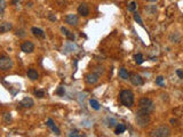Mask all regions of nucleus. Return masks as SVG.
<instances>
[{
	"mask_svg": "<svg viewBox=\"0 0 183 137\" xmlns=\"http://www.w3.org/2000/svg\"><path fill=\"white\" fill-rule=\"evenodd\" d=\"M129 79H131V81H132V83L134 86H142V85L144 83L143 78H142L140 74H132Z\"/></svg>",
	"mask_w": 183,
	"mask_h": 137,
	"instance_id": "obj_10",
	"label": "nucleus"
},
{
	"mask_svg": "<svg viewBox=\"0 0 183 137\" xmlns=\"http://www.w3.org/2000/svg\"><path fill=\"white\" fill-rule=\"evenodd\" d=\"M137 8V4L135 2V1H131L129 4H128L127 6V9H128V12H135Z\"/></svg>",
	"mask_w": 183,
	"mask_h": 137,
	"instance_id": "obj_23",
	"label": "nucleus"
},
{
	"mask_svg": "<svg viewBox=\"0 0 183 137\" xmlns=\"http://www.w3.org/2000/svg\"><path fill=\"white\" fill-rule=\"evenodd\" d=\"M47 127H49L50 129H52V132H54L55 135H57V136H59L61 135V130H59V128L55 125V122H54V120L53 119H48L47 120Z\"/></svg>",
	"mask_w": 183,
	"mask_h": 137,
	"instance_id": "obj_9",
	"label": "nucleus"
},
{
	"mask_svg": "<svg viewBox=\"0 0 183 137\" xmlns=\"http://www.w3.org/2000/svg\"><path fill=\"white\" fill-rule=\"evenodd\" d=\"M65 23H68L69 25H71V26H77L78 23H79V18L74 14H68L65 16Z\"/></svg>",
	"mask_w": 183,
	"mask_h": 137,
	"instance_id": "obj_6",
	"label": "nucleus"
},
{
	"mask_svg": "<svg viewBox=\"0 0 183 137\" xmlns=\"http://www.w3.org/2000/svg\"><path fill=\"white\" fill-rule=\"evenodd\" d=\"M89 105L92 106V109L96 110V111H99V110L101 109L100 103H99L96 100H94V98H91V100H89Z\"/></svg>",
	"mask_w": 183,
	"mask_h": 137,
	"instance_id": "obj_19",
	"label": "nucleus"
},
{
	"mask_svg": "<svg viewBox=\"0 0 183 137\" xmlns=\"http://www.w3.org/2000/svg\"><path fill=\"white\" fill-rule=\"evenodd\" d=\"M135 121H136L138 127H141V128L146 127L151 121L150 114L145 113V112H142V111H140V110H137L136 117H135Z\"/></svg>",
	"mask_w": 183,
	"mask_h": 137,
	"instance_id": "obj_3",
	"label": "nucleus"
},
{
	"mask_svg": "<svg viewBox=\"0 0 183 137\" xmlns=\"http://www.w3.org/2000/svg\"><path fill=\"white\" fill-rule=\"evenodd\" d=\"M156 85H159V86L164 87L165 83H164V77H161V76H159V77H157V79H156Z\"/></svg>",
	"mask_w": 183,
	"mask_h": 137,
	"instance_id": "obj_27",
	"label": "nucleus"
},
{
	"mask_svg": "<svg viewBox=\"0 0 183 137\" xmlns=\"http://www.w3.org/2000/svg\"><path fill=\"white\" fill-rule=\"evenodd\" d=\"M176 74L180 79H183V71L182 70H176Z\"/></svg>",
	"mask_w": 183,
	"mask_h": 137,
	"instance_id": "obj_31",
	"label": "nucleus"
},
{
	"mask_svg": "<svg viewBox=\"0 0 183 137\" xmlns=\"http://www.w3.org/2000/svg\"><path fill=\"white\" fill-rule=\"evenodd\" d=\"M170 128L168 126H159L158 128H156L155 130H152L150 132V136L155 137H167L170 135Z\"/></svg>",
	"mask_w": 183,
	"mask_h": 137,
	"instance_id": "obj_4",
	"label": "nucleus"
},
{
	"mask_svg": "<svg viewBox=\"0 0 183 137\" xmlns=\"http://www.w3.org/2000/svg\"><path fill=\"white\" fill-rule=\"evenodd\" d=\"M21 50H22L23 53L31 54L32 51L34 50V45L32 44L31 41H24L22 45H21Z\"/></svg>",
	"mask_w": 183,
	"mask_h": 137,
	"instance_id": "obj_7",
	"label": "nucleus"
},
{
	"mask_svg": "<svg viewBox=\"0 0 183 137\" xmlns=\"http://www.w3.org/2000/svg\"><path fill=\"white\" fill-rule=\"evenodd\" d=\"M119 77L124 79V80H128L131 78V74L128 73V71L125 68H119Z\"/></svg>",
	"mask_w": 183,
	"mask_h": 137,
	"instance_id": "obj_16",
	"label": "nucleus"
},
{
	"mask_svg": "<svg viewBox=\"0 0 183 137\" xmlns=\"http://www.w3.org/2000/svg\"><path fill=\"white\" fill-rule=\"evenodd\" d=\"M99 79H100V74L97 72L88 73L86 76V82L88 85H94V83H96V82L99 81Z\"/></svg>",
	"mask_w": 183,
	"mask_h": 137,
	"instance_id": "obj_8",
	"label": "nucleus"
},
{
	"mask_svg": "<svg viewBox=\"0 0 183 137\" xmlns=\"http://www.w3.org/2000/svg\"><path fill=\"white\" fill-rule=\"evenodd\" d=\"M119 100L126 107H132L134 104V94L129 89H124L119 93Z\"/></svg>",
	"mask_w": 183,
	"mask_h": 137,
	"instance_id": "obj_1",
	"label": "nucleus"
},
{
	"mask_svg": "<svg viewBox=\"0 0 183 137\" xmlns=\"http://www.w3.org/2000/svg\"><path fill=\"white\" fill-rule=\"evenodd\" d=\"M149 1H156V0H149Z\"/></svg>",
	"mask_w": 183,
	"mask_h": 137,
	"instance_id": "obj_35",
	"label": "nucleus"
},
{
	"mask_svg": "<svg viewBox=\"0 0 183 137\" xmlns=\"http://www.w3.org/2000/svg\"><path fill=\"white\" fill-rule=\"evenodd\" d=\"M18 2H20V0H13V1H12V4L13 5H16V4H18Z\"/></svg>",
	"mask_w": 183,
	"mask_h": 137,
	"instance_id": "obj_34",
	"label": "nucleus"
},
{
	"mask_svg": "<svg viewBox=\"0 0 183 137\" xmlns=\"http://www.w3.org/2000/svg\"><path fill=\"white\" fill-rule=\"evenodd\" d=\"M20 105H21L22 107H25V109H30V107H32V106L34 105V102H33V100L30 98V97H24V98L21 100Z\"/></svg>",
	"mask_w": 183,
	"mask_h": 137,
	"instance_id": "obj_12",
	"label": "nucleus"
},
{
	"mask_svg": "<svg viewBox=\"0 0 183 137\" xmlns=\"http://www.w3.org/2000/svg\"><path fill=\"white\" fill-rule=\"evenodd\" d=\"M61 31L63 32V34L65 37H66V38H68L69 40H71V41H74V39H76V37H74V34H73V33H71V32L69 31L68 29H65V27H61Z\"/></svg>",
	"mask_w": 183,
	"mask_h": 137,
	"instance_id": "obj_17",
	"label": "nucleus"
},
{
	"mask_svg": "<svg viewBox=\"0 0 183 137\" xmlns=\"http://www.w3.org/2000/svg\"><path fill=\"white\" fill-rule=\"evenodd\" d=\"M78 14H80L84 17L88 16L89 15V7L86 4H80L78 7Z\"/></svg>",
	"mask_w": 183,
	"mask_h": 137,
	"instance_id": "obj_11",
	"label": "nucleus"
},
{
	"mask_svg": "<svg viewBox=\"0 0 183 137\" xmlns=\"http://www.w3.org/2000/svg\"><path fill=\"white\" fill-rule=\"evenodd\" d=\"M2 117H4V121L6 123H8L9 121L12 120V114L9 113V112H6V113H4V115H2Z\"/></svg>",
	"mask_w": 183,
	"mask_h": 137,
	"instance_id": "obj_28",
	"label": "nucleus"
},
{
	"mask_svg": "<svg viewBox=\"0 0 183 137\" xmlns=\"http://www.w3.org/2000/svg\"><path fill=\"white\" fill-rule=\"evenodd\" d=\"M13 68V61L9 56L6 55H1L0 56V68L2 71H8Z\"/></svg>",
	"mask_w": 183,
	"mask_h": 137,
	"instance_id": "obj_5",
	"label": "nucleus"
},
{
	"mask_svg": "<svg viewBox=\"0 0 183 137\" xmlns=\"http://www.w3.org/2000/svg\"><path fill=\"white\" fill-rule=\"evenodd\" d=\"M133 17H134V19H135V22L138 23V24H140V25H141L142 27H144V24H143V21H142L141 16H140L138 14L135 13V12H134V16H133Z\"/></svg>",
	"mask_w": 183,
	"mask_h": 137,
	"instance_id": "obj_24",
	"label": "nucleus"
},
{
	"mask_svg": "<svg viewBox=\"0 0 183 137\" xmlns=\"http://www.w3.org/2000/svg\"><path fill=\"white\" fill-rule=\"evenodd\" d=\"M15 34L17 37H20V38H22V37H25V31L22 30V29H20V30H17V31L15 32Z\"/></svg>",
	"mask_w": 183,
	"mask_h": 137,
	"instance_id": "obj_29",
	"label": "nucleus"
},
{
	"mask_svg": "<svg viewBox=\"0 0 183 137\" xmlns=\"http://www.w3.org/2000/svg\"><path fill=\"white\" fill-rule=\"evenodd\" d=\"M156 109V105L153 103V100L149 98V97H142L141 100H138V110L142 112L151 114Z\"/></svg>",
	"mask_w": 183,
	"mask_h": 137,
	"instance_id": "obj_2",
	"label": "nucleus"
},
{
	"mask_svg": "<svg viewBox=\"0 0 183 137\" xmlns=\"http://www.w3.org/2000/svg\"><path fill=\"white\" fill-rule=\"evenodd\" d=\"M64 93H65V90H64V87H59V89L56 90V95L59 96H63Z\"/></svg>",
	"mask_w": 183,
	"mask_h": 137,
	"instance_id": "obj_30",
	"label": "nucleus"
},
{
	"mask_svg": "<svg viewBox=\"0 0 183 137\" xmlns=\"http://www.w3.org/2000/svg\"><path fill=\"white\" fill-rule=\"evenodd\" d=\"M13 27V24L10 22H1L0 24V33H6L12 30Z\"/></svg>",
	"mask_w": 183,
	"mask_h": 137,
	"instance_id": "obj_13",
	"label": "nucleus"
},
{
	"mask_svg": "<svg viewBox=\"0 0 183 137\" xmlns=\"http://www.w3.org/2000/svg\"><path fill=\"white\" fill-rule=\"evenodd\" d=\"M68 136L70 137H81V136H85V135H81V134H79V132H78L77 129H74V130H71V132L68 134Z\"/></svg>",
	"mask_w": 183,
	"mask_h": 137,
	"instance_id": "obj_25",
	"label": "nucleus"
},
{
	"mask_svg": "<svg viewBox=\"0 0 183 137\" xmlns=\"http://www.w3.org/2000/svg\"><path fill=\"white\" fill-rule=\"evenodd\" d=\"M106 121H108L106 126H108L109 128H113V127H116V126L118 125L117 120H116L114 118H108V119H106Z\"/></svg>",
	"mask_w": 183,
	"mask_h": 137,
	"instance_id": "obj_20",
	"label": "nucleus"
},
{
	"mask_svg": "<svg viewBox=\"0 0 183 137\" xmlns=\"http://www.w3.org/2000/svg\"><path fill=\"white\" fill-rule=\"evenodd\" d=\"M31 32H32V34H33L34 37H37V38H41V39H44V38L46 37L45 32L42 31L41 29H39V27H32Z\"/></svg>",
	"mask_w": 183,
	"mask_h": 137,
	"instance_id": "obj_15",
	"label": "nucleus"
},
{
	"mask_svg": "<svg viewBox=\"0 0 183 137\" xmlns=\"http://www.w3.org/2000/svg\"><path fill=\"white\" fill-rule=\"evenodd\" d=\"M134 59H135L136 64H138V65L144 62V57H143V55H142L141 53H138V54L135 55V56H134Z\"/></svg>",
	"mask_w": 183,
	"mask_h": 137,
	"instance_id": "obj_22",
	"label": "nucleus"
},
{
	"mask_svg": "<svg viewBox=\"0 0 183 137\" xmlns=\"http://www.w3.org/2000/svg\"><path fill=\"white\" fill-rule=\"evenodd\" d=\"M169 40L172 41V42H176L178 44V41H180V34H178V32H174V33H172L169 36Z\"/></svg>",
	"mask_w": 183,
	"mask_h": 137,
	"instance_id": "obj_21",
	"label": "nucleus"
},
{
	"mask_svg": "<svg viewBox=\"0 0 183 137\" xmlns=\"http://www.w3.org/2000/svg\"><path fill=\"white\" fill-rule=\"evenodd\" d=\"M49 19L50 21H53V22H55V21H56V17L53 16V15H49Z\"/></svg>",
	"mask_w": 183,
	"mask_h": 137,
	"instance_id": "obj_33",
	"label": "nucleus"
},
{
	"mask_svg": "<svg viewBox=\"0 0 183 137\" xmlns=\"http://www.w3.org/2000/svg\"><path fill=\"white\" fill-rule=\"evenodd\" d=\"M27 78L32 81H36L39 79V73L37 72V70H34V68H29L27 70Z\"/></svg>",
	"mask_w": 183,
	"mask_h": 137,
	"instance_id": "obj_14",
	"label": "nucleus"
},
{
	"mask_svg": "<svg viewBox=\"0 0 183 137\" xmlns=\"http://www.w3.org/2000/svg\"><path fill=\"white\" fill-rule=\"evenodd\" d=\"M125 130H126V126H125L124 123H118V125L116 126L114 134H116V135H120V134L125 132Z\"/></svg>",
	"mask_w": 183,
	"mask_h": 137,
	"instance_id": "obj_18",
	"label": "nucleus"
},
{
	"mask_svg": "<svg viewBox=\"0 0 183 137\" xmlns=\"http://www.w3.org/2000/svg\"><path fill=\"white\" fill-rule=\"evenodd\" d=\"M169 122L172 123V125H175V126H178V120H176V119H170V120H169Z\"/></svg>",
	"mask_w": 183,
	"mask_h": 137,
	"instance_id": "obj_32",
	"label": "nucleus"
},
{
	"mask_svg": "<svg viewBox=\"0 0 183 137\" xmlns=\"http://www.w3.org/2000/svg\"><path fill=\"white\" fill-rule=\"evenodd\" d=\"M34 95H36L38 98H42V97L45 96V90H42V89H36V90H34Z\"/></svg>",
	"mask_w": 183,
	"mask_h": 137,
	"instance_id": "obj_26",
	"label": "nucleus"
}]
</instances>
